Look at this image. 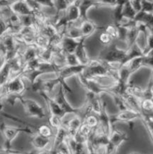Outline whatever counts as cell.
I'll return each mask as SVG.
<instances>
[{
    "label": "cell",
    "mask_w": 153,
    "mask_h": 154,
    "mask_svg": "<svg viewBox=\"0 0 153 154\" xmlns=\"http://www.w3.org/2000/svg\"><path fill=\"white\" fill-rule=\"evenodd\" d=\"M142 117V114L140 112L134 111V110H127L124 111H118V114L114 117H110V120L112 124H113L116 122H124L126 123L128 126L130 128H133L134 122L136 119H139Z\"/></svg>",
    "instance_id": "6"
},
{
    "label": "cell",
    "mask_w": 153,
    "mask_h": 154,
    "mask_svg": "<svg viewBox=\"0 0 153 154\" xmlns=\"http://www.w3.org/2000/svg\"><path fill=\"white\" fill-rule=\"evenodd\" d=\"M64 17L68 23H72L81 19L80 9L76 2L68 6V8L64 11Z\"/></svg>",
    "instance_id": "15"
},
{
    "label": "cell",
    "mask_w": 153,
    "mask_h": 154,
    "mask_svg": "<svg viewBox=\"0 0 153 154\" xmlns=\"http://www.w3.org/2000/svg\"><path fill=\"white\" fill-rule=\"evenodd\" d=\"M99 40H100V43L105 45V47L110 46L114 42V40L112 38V37H110L107 33L104 31H101V32L99 35Z\"/></svg>",
    "instance_id": "22"
},
{
    "label": "cell",
    "mask_w": 153,
    "mask_h": 154,
    "mask_svg": "<svg viewBox=\"0 0 153 154\" xmlns=\"http://www.w3.org/2000/svg\"><path fill=\"white\" fill-rule=\"evenodd\" d=\"M12 72L8 61H3L0 67V89L4 87L11 77Z\"/></svg>",
    "instance_id": "16"
},
{
    "label": "cell",
    "mask_w": 153,
    "mask_h": 154,
    "mask_svg": "<svg viewBox=\"0 0 153 154\" xmlns=\"http://www.w3.org/2000/svg\"><path fill=\"white\" fill-rule=\"evenodd\" d=\"M80 41L64 35L60 43V48L65 54H74Z\"/></svg>",
    "instance_id": "14"
},
{
    "label": "cell",
    "mask_w": 153,
    "mask_h": 154,
    "mask_svg": "<svg viewBox=\"0 0 153 154\" xmlns=\"http://www.w3.org/2000/svg\"><path fill=\"white\" fill-rule=\"evenodd\" d=\"M89 154H103L102 153H95V152L89 151Z\"/></svg>",
    "instance_id": "29"
},
{
    "label": "cell",
    "mask_w": 153,
    "mask_h": 154,
    "mask_svg": "<svg viewBox=\"0 0 153 154\" xmlns=\"http://www.w3.org/2000/svg\"><path fill=\"white\" fill-rule=\"evenodd\" d=\"M83 123H86L89 127H91L92 129H94V128L97 127L99 124V120L98 117V115L94 114V115H89L88 117H87L85 119Z\"/></svg>",
    "instance_id": "21"
},
{
    "label": "cell",
    "mask_w": 153,
    "mask_h": 154,
    "mask_svg": "<svg viewBox=\"0 0 153 154\" xmlns=\"http://www.w3.org/2000/svg\"><path fill=\"white\" fill-rule=\"evenodd\" d=\"M122 14L124 17L130 20H134V18L136 16V11L133 8V7L130 5V2H127L125 5H123Z\"/></svg>",
    "instance_id": "19"
},
{
    "label": "cell",
    "mask_w": 153,
    "mask_h": 154,
    "mask_svg": "<svg viewBox=\"0 0 153 154\" xmlns=\"http://www.w3.org/2000/svg\"><path fill=\"white\" fill-rule=\"evenodd\" d=\"M129 2L136 13L140 11L142 9V0H130Z\"/></svg>",
    "instance_id": "25"
},
{
    "label": "cell",
    "mask_w": 153,
    "mask_h": 154,
    "mask_svg": "<svg viewBox=\"0 0 153 154\" xmlns=\"http://www.w3.org/2000/svg\"><path fill=\"white\" fill-rule=\"evenodd\" d=\"M76 0H64V2H66V4L68 5V6H70L71 5L74 4L75 2H76Z\"/></svg>",
    "instance_id": "28"
},
{
    "label": "cell",
    "mask_w": 153,
    "mask_h": 154,
    "mask_svg": "<svg viewBox=\"0 0 153 154\" xmlns=\"http://www.w3.org/2000/svg\"><path fill=\"white\" fill-rule=\"evenodd\" d=\"M39 95L41 96L46 103L47 108L49 109L50 115L56 116V117H60L61 119H63L67 114L62 110V108L57 104V102L54 100L53 98L51 97L49 94L46 93L44 91L39 92Z\"/></svg>",
    "instance_id": "8"
},
{
    "label": "cell",
    "mask_w": 153,
    "mask_h": 154,
    "mask_svg": "<svg viewBox=\"0 0 153 154\" xmlns=\"http://www.w3.org/2000/svg\"><path fill=\"white\" fill-rule=\"evenodd\" d=\"M17 101L22 104L26 114L29 117L40 119V120L48 117L46 110L34 99H27L23 96H20L18 98Z\"/></svg>",
    "instance_id": "4"
},
{
    "label": "cell",
    "mask_w": 153,
    "mask_h": 154,
    "mask_svg": "<svg viewBox=\"0 0 153 154\" xmlns=\"http://www.w3.org/2000/svg\"><path fill=\"white\" fill-rule=\"evenodd\" d=\"M40 6L55 8V0H34Z\"/></svg>",
    "instance_id": "24"
},
{
    "label": "cell",
    "mask_w": 153,
    "mask_h": 154,
    "mask_svg": "<svg viewBox=\"0 0 153 154\" xmlns=\"http://www.w3.org/2000/svg\"><path fill=\"white\" fill-rule=\"evenodd\" d=\"M100 29H101V26H98L88 19L82 20L80 26V29L82 38H87L88 36L93 34L96 30Z\"/></svg>",
    "instance_id": "13"
},
{
    "label": "cell",
    "mask_w": 153,
    "mask_h": 154,
    "mask_svg": "<svg viewBox=\"0 0 153 154\" xmlns=\"http://www.w3.org/2000/svg\"><path fill=\"white\" fill-rule=\"evenodd\" d=\"M40 150H33L32 151L29 152V153H23V152L21 151H18V150H15L14 153H11L10 154H38Z\"/></svg>",
    "instance_id": "26"
},
{
    "label": "cell",
    "mask_w": 153,
    "mask_h": 154,
    "mask_svg": "<svg viewBox=\"0 0 153 154\" xmlns=\"http://www.w3.org/2000/svg\"><path fill=\"white\" fill-rule=\"evenodd\" d=\"M86 39V38H82L80 40L78 46L76 47L74 51V54L77 59L78 62H79L80 64L82 65V66H87L90 61V59L87 54L86 51L85 49V45H84Z\"/></svg>",
    "instance_id": "12"
},
{
    "label": "cell",
    "mask_w": 153,
    "mask_h": 154,
    "mask_svg": "<svg viewBox=\"0 0 153 154\" xmlns=\"http://www.w3.org/2000/svg\"><path fill=\"white\" fill-rule=\"evenodd\" d=\"M65 94L66 93L64 92V88H63L62 85L59 84V87H58V91L56 92V93H54V95L52 96H51L52 98H53L54 100L57 102L58 105L62 108L63 111L66 113V114H75V115H77L78 114V109H74V108H72L70 105L68 104V102H67V100L65 99Z\"/></svg>",
    "instance_id": "7"
},
{
    "label": "cell",
    "mask_w": 153,
    "mask_h": 154,
    "mask_svg": "<svg viewBox=\"0 0 153 154\" xmlns=\"http://www.w3.org/2000/svg\"><path fill=\"white\" fill-rule=\"evenodd\" d=\"M48 122H49V124L52 129H55L56 130H57L58 129H59L60 127L62 126V119H61L60 117H56V116L53 115H50L47 117Z\"/></svg>",
    "instance_id": "20"
},
{
    "label": "cell",
    "mask_w": 153,
    "mask_h": 154,
    "mask_svg": "<svg viewBox=\"0 0 153 154\" xmlns=\"http://www.w3.org/2000/svg\"><path fill=\"white\" fill-rule=\"evenodd\" d=\"M27 90L25 80L21 73L10 77L7 84L0 89V98L8 103L14 105L20 96H23Z\"/></svg>",
    "instance_id": "1"
},
{
    "label": "cell",
    "mask_w": 153,
    "mask_h": 154,
    "mask_svg": "<svg viewBox=\"0 0 153 154\" xmlns=\"http://www.w3.org/2000/svg\"><path fill=\"white\" fill-rule=\"evenodd\" d=\"M130 154H138V153H130Z\"/></svg>",
    "instance_id": "30"
},
{
    "label": "cell",
    "mask_w": 153,
    "mask_h": 154,
    "mask_svg": "<svg viewBox=\"0 0 153 154\" xmlns=\"http://www.w3.org/2000/svg\"><path fill=\"white\" fill-rule=\"evenodd\" d=\"M116 5H124L130 0H116Z\"/></svg>",
    "instance_id": "27"
},
{
    "label": "cell",
    "mask_w": 153,
    "mask_h": 154,
    "mask_svg": "<svg viewBox=\"0 0 153 154\" xmlns=\"http://www.w3.org/2000/svg\"><path fill=\"white\" fill-rule=\"evenodd\" d=\"M0 132L2 135L4 137V144L3 147L8 150L12 149L11 143L15 139L20 132H25V133L29 134L32 135L33 134L37 132V129H32V128L26 127V126H20V127H14V126H10L5 124L4 123H0Z\"/></svg>",
    "instance_id": "2"
},
{
    "label": "cell",
    "mask_w": 153,
    "mask_h": 154,
    "mask_svg": "<svg viewBox=\"0 0 153 154\" xmlns=\"http://www.w3.org/2000/svg\"><path fill=\"white\" fill-rule=\"evenodd\" d=\"M65 63L67 66H75L80 65L74 54H65Z\"/></svg>",
    "instance_id": "23"
},
{
    "label": "cell",
    "mask_w": 153,
    "mask_h": 154,
    "mask_svg": "<svg viewBox=\"0 0 153 154\" xmlns=\"http://www.w3.org/2000/svg\"><path fill=\"white\" fill-rule=\"evenodd\" d=\"M52 129H53L50 125L43 124L40 125V126H38L37 132L44 138L52 139V136H53V130Z\"/></svg>",
    "instance_id": "17"
},
{
    "label": "cell",
    "mask_w": 153,
    "mask_h": 154,
    "mask_svg": "<svg viewBox=\"0 0 153 154\" xmlns=\"http://www.w3.org/2000/svg\"><path fill=\"white\" fill-rule=\"evenodd\" d=\"M76 3L80 12V18L82 20L88 19L87 11L92 7H104V5L101 0H76Z\"/></svg>",
    "instance_id": "10"
},
{
    "label": "cell",
    "mask_w": 153,
    "mask_h": 154,
    "mask_svg": "<svg viewBox=\"0 0 153 154\" xmlns=\"http://www.w3.org/2000/svg\"><path fill=\"white\" fill-rule=\"evenodd\" d=\"M100 30L107 33L110 37H112V38L114 41L117 40V38H118V28L114 23L108 24L105 26H101Z\"/></svg>",
    "instance_id": "18"
},
{
    "label": "cell",
    "mask_w": 153,
    "mask_h": 154,
    "mask_svg": "<svg viewBox=\"0 0 153 154\" xmlns=\"http://www.w3.org/2000/svg\"><path fill=\"white\" fill-rule=\"evenodd\" d=\"M10 8L14 13L19 16H34V11L29 6V5L25 0H15L11 5Z\"/></svg>",
    "instance_id": "9"
},
{
    "label": "cell",
    "mask_w": 153,
    "mask_h": 154,
    "mask_svg": "<svg viewBox=\"0 0 153 154\" xmlns=\"http://www.w3.org/2000/svg\"><path fill=\"white\" fill-rule=\"evenodd\" d=\"M30 142L34 147V150H44L45 149L50 147V144L51 143L50 138H46L39 135L37 132L32 135H31Z\"/></svg>",
    "instance_id": "11"
},
{
    "label": "cell",
    "mask_w": 153,
    "mask_h": 154,
    "mask_svg": "<svg viewBox=\"0 0 153 154\" xmlns=\"http://www.w3.org/2000/svg\"><path fill=\"white\" fill-rule=\"evenodd\" d=\"M106 53L98 58L99 60L108 65H119L120 66L123 65L127 57V49H119L114 43L106 47Z\"/></svg>",
    "instance_id": "3"
},
{
    "label": "cell",
    "mask_w": 153,
    "mask_h": 154,
    "mask_svg": "<svg viewBox=\"0 0 153 154\" xmlns=\"http://www.w3.org/2000/svg\"><path fill=\"white\" fill-rule=\"evenodd\" d=\"M128 140V135L124 131L112 128L109 137V141L104 147L103 154H116L118 147L124 141Z\"/></svg>",
    "instance_id": "5"
}]
</instances>
